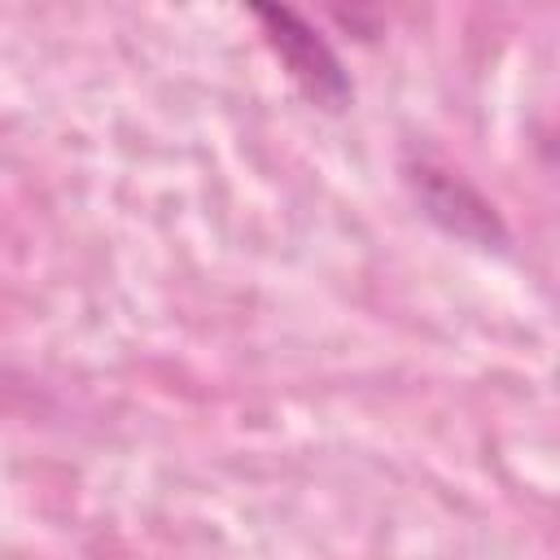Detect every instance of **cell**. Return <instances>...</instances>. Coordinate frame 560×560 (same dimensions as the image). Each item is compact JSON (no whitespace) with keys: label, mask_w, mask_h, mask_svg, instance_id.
Wrapping results in <instances>:
<instances>
[{"label":"cell","mask_w":560,"mask_h":560,"mask_svg":"<svg viewBox=\"0 0 560 560\" xmlns=\"http://www.w3.org/2000/svg\"><path fill=\"white\" fill-rule=\"evenodd\" d=\"M249 18L258 22L267 48L284 66V74L302 88L306 101H315L319 109H346L354 101V79L346 61L311 18H302L289 4H249Z\"/></svg>","instance_id":"obj_1"},{"label":"cell","mask_w":560,"mask_h":560,"mask_svg":"<svg viewBox=\"0 0 560 560\" xmlns=\"http://www.w3.org/2000/svg\"><path fill=\"white\" fill-rule=\"evenodd\" d=\"M402 179H407L416 206L424 210V219L438 223L446 236L477 245V249H508L512 232H508L499 206L477 184H468L459 171H451L433 158H411L402 166Z\"/></svg>","instance_id":"obj_2"}]
</instances>
